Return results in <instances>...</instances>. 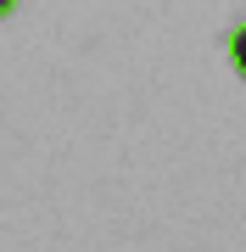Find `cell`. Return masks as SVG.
Returning <instances> with one entry per match:
<instances>
[{
    "label": "cell",
    "mask_w": 246,
    "mask_h": 252,
    "mask_svg": "<svg viewBox=\"0 0 246 252\" xmlns=\"http://www.w3.org/2000/svg\"><path fill=\"white\" fill-rule=\"evenodd\" d=\"M224 51H229V67H235V79L246 84V17L224 34Z\"/></svg>",
    "instance_id": "1"
},
{
    "label": "cell",
    "mask_w": 246,
    "mask_h": 252,
    "mask_svg": "<svg viewBox=\"0 0 246 252\" xmlns=\"http://www.w3.org/2000/svg\"><path fill=\"white\" fill-rule=\"evenodd\" d=\"M11 11H17V0H0V23H6V17H11Z\"/></svg>",
    "instance_id": "2"
}]
</instances>
